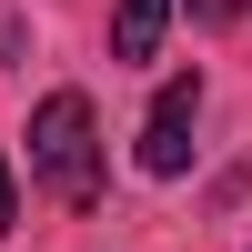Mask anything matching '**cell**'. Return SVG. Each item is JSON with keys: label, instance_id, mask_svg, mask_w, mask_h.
<instances>
[{"label": "cell", "instance_id": "obj_1", "mask_svg": "<svg viewBox=\"0 0 252 252\" xmlns=\"http://www.w3.org/2000/svg\"><path fill=\"white\" fill-rule=\"evenodd\" d=\"M31 172H40V192L71 202V212L101 202V131H91V101L81 91H51L31 111Z\"/></svg>", "mask_w": 252, "mask_h": 252}, {"label": "cell", "instance_id": "obj_2", "mask_svg": "<svg viewBox=\"0 0 252 252\" xmlns=\"http://www.w3.org/2000/svg\"><path fill=\"white\" fill-rule=\"evenodd\" d=\"M192 121H202V71H172L152 91V121H141V172L152 182H172L192 161Z\"/></svg>", "mask_w": 252, "mask_h": 252}, {"label": "cell", "instance_id": "obj_3", "mask_svg": "<svg viewBox=\"0 0 252 252\" xmlns=\"http://www.w3.org/2000/svg\"><path fill=\"white\" fill-rule=\"evenodd\" d=\"M161 20H172V0H121V20H111V61H152V51H161Z\"/></svg>", "mask_w": 252, "mask_h": 252}, {"label": "cell", "instance_id": "obj_4", "mask_svg": "<svg viewBox=\"0 0 252 252\" xmlns=\"http://www.w3.org/2000/svg\"><path fill=\"white\" fill-rule=\"evenodd\" d=\"M252 10V0H192V20H212V31H222V20H242Z\"/></svg>", "mask_w": 252, "mask_h": 252}, {"label": "cell", "instance_id": "obj_5", "mask_svg": "<svg viewBox=\"0 0 252 252\" xmlns=\"http://www.w3.org/2000/svg\"><path fill=\"white\" fill-rule=\"evenodd\" d=\"M20 222V182H10V161H0V232Z\"/></svg>", "mask_w": 252, "mask_h": 252}, {"label": "cell", "instance_id": "obj_6", "mask_svg": "<svg viewBox=\"0 0 252 252\" xmlns=\"http://www.w3.org/2000/svg\"><path fill=\"white\" fill-rule=\"evenodd\" d=\"M0 61H10V20H0Z\"/></svg>", "mask_w": 252, "mask_h": 252}]
</instances>
